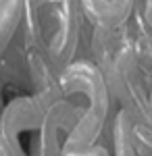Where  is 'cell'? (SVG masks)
<instances>
[{"mask_svg": "<svg viewBox=\"0 0 152 156\" xmlns=\"http://www.w3.org/2000/svg\"><path fill=\"white\" fill-rule=\"evenodd\" d=\"M35 96L46 104L48 125L59 146V156L81 152L100 142L117 112L102 73L88 56H77L59 73L50 92Z\"/></svg>", "mask_w": 152, "mask_h": 156, "instance_id": "1", "label": "cell"}, {"mask_svg": "<svg viewBox=\"0 0 152 156\" xmlns=\"http://www.w3.org/2000/svg\"><path fill=\"white\" fill-rule=\"evenodd\" d=\"M21 31L60 73L77 56H83L88 21L79 0H21Z\"/></svg>", "mask_w": 152, "mask_h": 156, "instance_id": "2", "label": "cell"}, {"mask_svg": "<svg viewBox=\"0 0 152 156\" xmlns=\"http://www.w3.org/2000/svg\"><path fill=\"white\" fill-rule=\"evenodd\" d=\"M83 56L100 69L117 108L148 92L152 85L144 77L138 60L136 23L129 19L119 27H90L85 36Z\"/></svg>", "mask_w": 152, "mask_h": 156, "instance_id": "3", "label": "cell"}, {"mask_svg": "<svg viewBox=\"0 0 152 156\" xmlns=\"http://www.w3.org/2000/svg\"><path fill=\"white\" fill-rule=\"evenodd\" d=\"M0 135L17 156H56L46 104L35 94L13 96L0 110Z\"/></svg>", "mask_w": 152, "mask_h": 156, "instance_id": "4", "label": "cell"}, {"mask_svg": "<svg viewBox=\"0 0 152 156\" xmlns=\"http://www.w3.org/2000/svg\"><path fill=\"white\" fill-rule=\"evenodd\" d=\"M121 110L127 117L131 144L138 156H152V87L127 102Z\"/></svg>", "mask_w": 152, "mask_h": 156, "instance_id": "5", "label": "cell"}, {"mask_svg": "<svg viewBox=\"0 0 152 156\" xmlns=\"http://www.w3.org/2000/svg\"><path fill=\"white\" fill-rule=\"evenodd\" d=\"M83 19L90 27H119L133 15L136 0H79Z\"/></svg>", "mask_w": 152, "mask_h": 156, "instance_id": "6", "label": "cell"}, {"mask_svg": "<svg viewBox=\"0 0 152 156\" xmlns=\"http://www.w3.org/2000/svg\"><path fill=\"white\" fill-rule=\"evenodd\" d=\"M21 27V0H0V52Z\"/></svg>", "mask_w": 152, "mask_h": 156, "instance_id": "7", "label": "cell"}, {"mask_svg": "<svg viewBox=\"0 0 152 156\" xmlns=\"http://www.w3.org/2000/svg\"><path fill=\"white\" fill-rule=\"evenodd\" d=\"M131 17H136L142 25H146L148 29H152V0H136Z\"/></svg>", "mask_w": 152, "mask_h": 156, "instance_id": "8", "label": "cell"}, {"mask_svg": "<svg viewBox=\"0 0 152 156\" xmlns=\"http://www.w3.org/2000/svg\"><path fill=\"white\" fill-rule=\"evenodd\" d=\"M0 156H17L15 152H13V148L9 144H6V140L0 135Z\"/></svg>", "mask_w": 152, "mask_h": 156, "instance_id": "9", "label": "cell"}]
</instances>
